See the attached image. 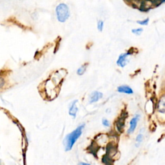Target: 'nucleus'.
Instances as JSON below:
<instances>
[{
	"mask_svg": "<svg viewBox=\"0 0 165 165\" xmlns=\"http://www.w3.org/2000/svg\"><path fill=\"white\" fill-rule=\"evenodd\" d=\"M85 123L82 124L77 127L74 131L68 134L63 141L64 146H65V151H70L73 146L76 143V141L79 138V137L82 134V132L85 127Z\"/></svg>",
	"mask_w": 165,
	"mask_h": 165,
	"instance_id": "1",
	"label": "nucleus"
},
{
	"mask_svg": "<svg viewBox=\"0 0 165 165\" xmlns=\"http://www.w3.org/2000/svg\"><path fill=\"white\" fill-rule=\"evenodd\" d=\"M58 20L61 22H65L70 16V11L68 7L65 3H61L56 8Z\"/></svg>",
	"mask_w": 165,
	"mask_h": 165,
	"instance_id": "2",
	"label": "nucleus"
},
{
	"mask_svg": "<svg viewBox=\"0 0 165 165\" xmlns=\"http://www.w3.org/2000/svg\"><path fill=\"white\" fill-rule=\"evenodd\" d=\"M131 54L132 53L129 52L121 54L120 56H119V58L117 61V65L122 68L125 67L128 63V62H129V60L128 59V57L130 56Z\"/></svg>",
	"mask_w": 165,
	"mask_h": 165,
	"instance_id": "3",
	"label": "nucleus"
},
{
	"mask_svg": "<svg viewBox=\"0 0 165 165\" xmlns=\"http://www.w3.org/2000/svg\"><path fill=\"white\" fill-rule=\"evenodd\" d=\"M127 117V113L122 114V115L120 118H118L117 121H116V126L119 132H122L123 128L125 127V121L126 117Z\"/></svg>",
	"mask_w": 165,
	"mask_h": 165,
	"instance_id": "4",
	"label": "nucleus"
},
{
	"mask_svg": "<svg viewBox=\"0 0 165 165\" xmlns=\"http://www.w3.org/2000/svg\"><path fill=\"white\" fill-rule=\"evenodd\" d=\"M139 115L138 114H136L135 116L133 117L132 120H130V128L128 130V134H132L134 132V130H135V128L137 127V122H138L139 120Z\"/></svg>",
	"mask_w": 165,
	"mask_h": 165,
	"instance_id": "5",
	"label": "nucleus"
},
{
	"mask_svg": "<svg viewBox=\"0 0 165 165\" xmlns=\"http://www.w3.org/2000/svg\"><path fill=\"white\" fill-rule=\"evenodd\" d=\"M103 94L101 92H99L98 91H94L91 94L90 96V100L89 102L90 103L97 102L101 98H102Z\"/></svg>",
	"mask_w": 165,
	"mask_h": 165,
	"instance_id": "6",
	"label": "nucleus"
},
{
	"mask_svg": "<svg viewBox=\"0 0 165 165\" xmlns=\"http://www.w3.org/2000/svg\"><path fill=\"white\" fill-rule=\"evenodd\" d=\"M77 101H78L77 100H74V101L72 102L69 108V112H68L69 115L74 118L76 117L77 112L78 111V108L76 107V103H77Z\"/></svg>",
	"mask_w": 165,
	"mask_h": 165,
	"instance_id": "7",
	"label": "nucleus"
},
{
	"mask_svg": "<svg viewBox=\"0 0 165 165\" xmlns=\"http://www.w3.org/2000/svg\"><path fill=\"white\" fill-rule=\"evenodd\" d=\"M117 91L120 93H125L126 94H132L133 90L130 86L126 85H122L117 88Z\"/></svg>",
	"mask_w": 165,
	"mask_h": 165,
	"instance_id": "8",
	"label": "nucleus"
},
{
	"mask_svg": "<svg viewBox=\"0 0 165 165\" xmlns=\"http://www.w3.org/2000/svg\"><path fill=\"white\" fill-rule=\"evenodd\" d=\"M87 65H88V64L85 63V64H84V65H82L81 67H80L78 68V70H77V74L79 76H82V74H84V73L85 72V71L86 70Z\"/></svg>",
	"mask_w": 165,
	"mask_h": 165,
	"instance_id": "9",
	"label": "nucleus"
},
{
	"mask_svg": "<svg viewBox=\"0 0 165 165\" xmlns=\"http://www.w3.org/2000/svg\"><path fill=\"white\" fill-rule=\"evenodd\" d=\"M158 108H159V111L160 112H161L163 114L164 113V98H162L161 101H159Z\"/></svg>",
	"mask_w": 165,
	"mask_h": 165,
	"instance_id": "10",
	"label": "nucleus"
},
{
	"mask_svg": "<svg viewBox=\"0 0 165 165\" xmlns=\"http://www.w3.org/2000/svg\"><path fill=\"white\" fill-rule=\"evenodd\" d=\"M143 140V135L142 134H139L136 137V146H139L141 143V142Z\"/></svg>",
	"mask_w": 165,
	"mask_h": 165,
	"instance_id": "11",
	"label": "nucleus"
},
{
	"mask_svg": "<svg viewBox=\"0 0 165 165\" xmlns=\"http://www.w3.org/2000/svg\"><path fill=\"white\" fill-rule=\"evenodd\" d=\"M143 29L142 28H138V29H132V33L133 34H134L137 36H140L141 33H143Z\"/></svg>",
	"mask_w": 165,
	"mask_h": 165,
	"instance_id": "12",
	"label": "nucleus"
},
{
	"mask_svg": "<svg viewBox=\"0 0 165 165\" xmlns=\"http://www.w3.org/2000/svg\"><path fill=\"white\" fill-rule=\"evenodd\" d=\"M148 21H149V18H146V20H142V21H137V23L141 25H147L148 24Z\"/></svg>",
	"mask_w": 165,
	"mask_h": 165,
	"instance_id": "13",
	"label": "nucleus"
},
{
	"mask_svg": "<svg viewBox=\"0 0 165 165\" xmlns=\"http://www.w3.org/2000/svg\"><path fill=\"white\" fill-rule=\"evenodd\" d=\"M103 26H104V22L103 21H101V20L99 21L98 23V29L100 32H101L103 30Z\"/></svg>",
	"mask_w": 165,
	"mask_h": 165,
	"instance_id": "14",
	"label": "nucleus"
},
{
	"mask_svg": "<svg viewBox=\"0 0 165 165\" xmlns=\"http://www.w3.org/2000/svg\"><path fill=\"white\" fill-rule=\"evenodd\" d=\"M102 123H103V125L104 126L108 127V126H110V123H109V121L107 120V119H105V118H104V119H103V120H102Z\"/></svg>",
	"mask_w": 165,
	"mask_h": 165,
	"instance_id": "15",
	"label": "nucleus"
},
{
	"mask_svg": "<svg viewBox=\"0 0 165 165\" xmlns=\"http://www.w3.org/2000/svg\"><path fill=\"white\" fill-rule=\"evenodd\" d=\"M4 83H5V82H4L3 79L2 78V77H0V88L4 85Z\"/></svg>",
	"mask_w": 165,
	"mask_h": 165,
	"instance_id": "16",
	"label": "nucleus"
},
{
	"mask_svg": "<svg viewBox=\"0 0 165 165\" xmlns=\"http://www.w3.org/2000/svg\"><path fill=\"white\" fill-rule=\"evenodd\" d=\"M78 165H90L89 163H80Z\"/></svg>",
	"mask_w": 165,
	"mask_h": 165,
	"instance_id": "17",
	"label": "nucleus"
}]
</instances>
